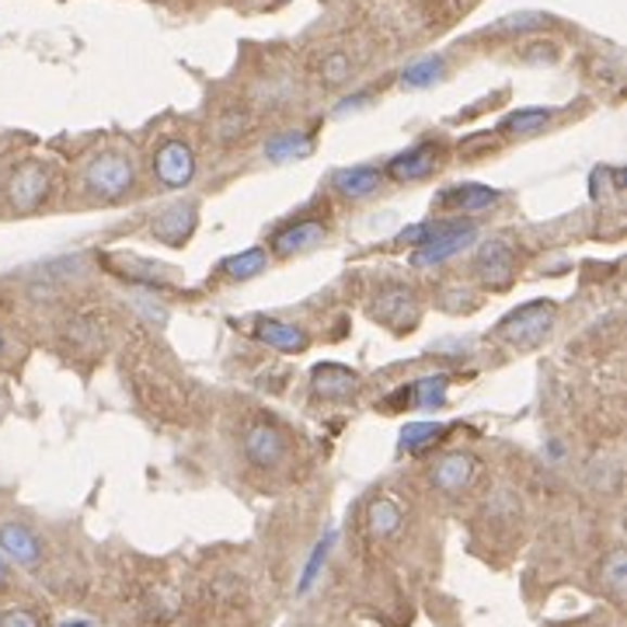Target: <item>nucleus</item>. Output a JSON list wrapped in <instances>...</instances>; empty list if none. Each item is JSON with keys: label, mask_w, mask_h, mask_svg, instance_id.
Here are the masks:
<instances>
[{"label": "nucleus", "mask_w": 627, "mask_h": 627, "mask_svg": "<svg viewBox=\"0 0 627 627\" xmlns=\"http://www.w3.org/2000/svg\"><path fill=\"white\" fill-rule=\"evenodd\" d=\"M443 304H447V307H457V310H471V307L477 304V296H471V293H464L460 286H453L447 296H443Z\"/></svg>", "instance_id": "obj_29"}, {"label": "nucleus", "mask_w": 627, "mask_h": 627, "mask_svg": "<svg viewBox=\"0 0 627 627\" xmlns=\"http://www.w3.org/2000/svg\"><path fill=\"white\" fill-rule=\"evenodd\" d=\"M443 433H447V425H439V422H415V425H405V428H401L398 447H401L405 453H419V450L428 447V443H436Z\"/></svg>", "instance_id": "obj_23"}, {"label": "nucleus", "mask_w": 627, "mask_h": 627, "mask_svg": "<svg viewBox=\"0 0 627 627\" xmlns=\"http://www.w3.org/2000/svg\"><path fill=\"white\" fill-rule=\"evenodd\" d=\"M381 171L370 168V164H356V168H342L335 171V189L345 195V200H362V195H370L381 189Z\"/></svg>", "instance_id": "obj_14"}, {"label": "nucleus", "mask_w": 627, "mask_h": 627, "mask_svg": "<svg viewBox=\"0 0 627 627\" xmlns=\"http://www.w3.org/2000/svg\"><path fill=\"white\" fill-rule=\"evenodd\" d=\"M367 526H370V534H373L376 540L398 537V534H401V526H405L401 506L394 502V499H376V502L367 509Z\"/></svg>", "instance_id": "obj_16"}, {"label": "nucleus", "mask_w": 627, "mask_h": 627, "mask_svg": "<svg viewBox=\"0 0 627 627\" xmlns=\"http://www.w3.org/2000/svg\"><path fill=\"white\" fill-rule=\"evenodd\" d=\"M80 181H85L88 200L115 203V200H123L126 192H133L137 168H133V161H129V154H123V151H102V154H94L85 164Z\"/></svg>", "instance_id": "obj_2"}, {"label": "nucleus", "mask_w": 627, "mask_h": 627, "mask_svg": "<svg viewBox=\"0 0 627 627\" xmlns=\"http://www.w3.org/2000/svg\"><path fill=\"white\" fill-rule=\"evenodd\" d=\"M537 25H543L540 14H520V18H506L499 28H537Z\"/></svg>", "instance_id": "obj_30"}, {"label": "nucleus", "mask_w": 627, "mask_h": 627, "mask_svg": "<svg viewBox=\"0 0 627 627\" xmlns=\"http://www.w3.org/2000/svg\"><path fill=\"white\" fill-rule=\"evenodd\" d=\"M67 627H88V624H67Z\"/></svg>", "instance_id": "obj_33"}, {"label": "nucleus", "mask_w": 627, "mask_h": 627, "mask_svg": "<svg viewBox=\"0 0 627 627\" xmlns=\"http://www.w3.org/2000/svg\"><path fill=\"white\" fill-rule=\"evenodd\" d=\"M195 223H200V213H195V206L192 203H175L164 213H157V217L151 220V230H154L157 241L178 247V244H185L192 238Z\"/></svg>", "instance_id": "obj_12"}, {"label": "nucleus", "mask_w": 627, "mask_h": 627, "mask_svg": "<svg viewBox=\"0 0 627 627\" xmlns=\"http://www.w3.org/2000/svg\"><path fill=\"white\" fill-rule=\"evenodd\" d=\"M439 74H443V60L428 56V60L411 63V67L401 74V80H405V88H428L433 80H439Z\"/></svg>", "instance_id": "obj_25"}, {"label": "nucleus", "mask_w": 627, "mask_h": 627, "mask_svg": "<svg viewBox=\"0 0 627 627\" xmlns=\"http://www.w3.org/2000/svg\"><path fill=\"white\" fill-rule=\"evenodd\" d=\"M241 447H244V457L247 464H255L261 471H272L286 460L290 453V443H286V433L272 422H252L244 428L241 436Z\"/></svg>", "instance_id": "obj_4"}, {"label": "nucleus", "mask_w": 627, "mask_h": 627, "mask_svg": "<svg viewBox=\"0 0 627 627\" xmlns=\"http://www.w3.org/2000/svg\"><path fill=\"white\" fill-rule=\"evenodd\" d=\"M474 474H477V460L464 450H453V453H443L436 464L428 468V485L443 495H460L471 488Z\"/></svg>", "instance_id": "obj_10"}, {"label": "nucleus", "mask_w": 627, "mask_h": 627, "mask_svg": "<svg viewBox=\"0 0 627 627\" xmlns=\"http://www.w3.org/2000/svg\"><path fill=\"white\" fill-rule=\"evenodd\" d=\"M439 203L447 209H460V213H477V209H488L499 203V192L488 189V185H457L447 189L439 195Z\"/></svg>", "instance_id": "obj_15"}, {"label": "nucleus", "mask_w": 627, "mask_h": 627, "mask_svg": "<svg viewBox=\"0 0 627 627\" xmlns=\"http://www.w3.org/2000/svg\"><path fill=\"white\" fill-rule=\"evenodd\" d=\"M349 77H353V60L345 56V53H332V56L321 60V80H324V85L338 88V85H345Z\"/></svg>", "instance_id": "obj_27"}, {"label": "nucleus", "mask_w": 627, "mask_h": 627, "mask_svg": "<svg viewBox=\"0 0 627 627\" xmlns=\"http://www.w3.org/2000/svg\"><path fill=\"white\" fill-rule=\"evenodd\" d=\"M247 129H252V115L241 112V108H227L220 119H217V137H220L223 143L241 140Z\"/></svg>", "instance_id": "obj_26"}, {"label": "nucleus", "mask_w": 627, "mask_h": 627, "mask_svg": "<svg viewBox=\"0 0 627 627\" xmlns=\"http://www.w3.org/2000/svg\"><path fill=\"white\" fill-rule=\"evenodd\" d=\"M0 558L11 561L18 568H39L42 565V540L31 526L18 523V520H8L0 523Z\"/></svg>", "instance_id": "obj_7"}, {"label": "nucleus", "mask_w": 627, "mask_h": 627, "mask_svg": "<svg viewBox=\"0 0 627 627\" xmlns=\"http://www.w3.org/2000/svg\"><path fill=\"white\" fill-rule=\"evenodd\" d=\"M370 314H373V321L394 328V332H408V328H415V321H419V300H415V293L405 286H387L376 293V300L370 304Z\"/></svg>", "instance_id": "obj_8"}, {"label": "nucleus", "mask_w": 627, "mask_h": 627, "mask_svg": "<svg viewBox=\"0 0 627 627\" xmlns=\"http://www.w3.org/2000/svg\"><path fill=\"white\" fill-rule=\"evenodd\" d=\"M258 338L272 345L276 353H304L307 349V332L283 321H258Z\"/></svg>", "instance_id": "obj_18"}, {"label": "nucleus", "mask_w": 627, "mask_h": 627, "mask_svg": "<svg viewBox=\"0 0 627 627\" xmlns=\"http://www.w3.org/2000/svg\"><path fill=\"white\" fill-rule=\"evenodd\" d=\"M154 178L161 189H185L195 178V154L185 140H168L154 154Z\"/></svg>", "instance_id": "obj_6"}, {"label": "nucleus", "mask_w": 627, "mask_h": 627, "mask_svg": "<svg viewBox=\"0 0 627 627\" xmlns=\"http://www.w3.org/2000/svg\"><path fill=\"white\" fill-rule=\"evenodd\" d=\"M8 583H11V568H8V561L0 558V589H8Z\"/></svg>", "instance_id": "obj_31"}, {"label": "nucleus", "mask_w": 627, "mask_h": 627, "mask_svg": "<svg viewBox=\"0 0 627 627\" xmlns=\"http://www.w3.org/2000/svg\"><path fill=\"white\" fill-rule=\"evenodd\" d=\"M310 391L321 401H349L359 391V373H353L349 367H338V362H321L310 373Z\"/></svg>", "instance_id": "obj_11"}, {"label": "nucleus", "mask_w": 627, "mask_h": 627, "mask_svg": "<svg viewBox=\"0 0 627 627\" xmlns=\"http://www.w3.org/2000/svg\"><path fill=\"white\" fill-rule=\"evenodd\" d=\"M321 241H324V223L321 220H304V223H293L286 230H279L276 241H272V252L279 258H293V255L314 252Z\"/></svg>", "instance_id": "obj_13"}, {"label": "nucleus", "mask_w": 627, "mask_h": 627, "mask_svg": "<svg viewBox=\"0 0 627 627\" xmlns=\"http://www.w3.org/2000/svg\"><path fill=\"white\" fill-rule=\"evenodd\" d=\"M394 398H401L398 405L405 408H439L447 401V376H425V381H415L411 387L398 391Z\"/></svg>", "instance_id": "obj_17"}, {"label": "nucleus", "mask_w": 627, "mask_h": 627, "mask_svg": "<svg viewBox=\"0 0 627 627\" xmlns=\"http://www.w3.org/2000/svg\"><path fill=\"white\" fill-rule=\"evenodd\" d=\"M548 123H551L548 108H520L502 123V129H506V133H516V137H530V133H540Z\"/></svg>", "instance_id": "obj_24"}, {"label": "nucleus", "mask_w": 627, "mask_h": 627, "mask_svg": "<svg viewBox=\"0 0 627 627\" xmlns=\"http://www.w3.org/2000/svg\"><path fill=\"white\" fill-rule=\"evenodd\" d=\"M269 266V255L261 252V247H252V252H241L234 258L223 261V276L230 279V283H244V279H255L261 276Z\"/></svg>", "instance_id": "obj_20"}, {"label": "nucleus", "mask_w": 627, "mask_h": 627, "mask_svg": "<svg viewBox=\"0 0 627 627\" xmlns=\"http://www.w3.org/2000/svg\"><path fill=\"white\" fill-rule=\"evenodd\" d=\"M310 154V137L307 133H279L266 143V157L276 164H286V161H300Z\"/></svg>", "instance_id": "obj_22"}, {"label": "nucleus", "mask_w": 627, "mask_h": 627, "mask_svg": "<svg viewBox=\"0 0 627 627\" xmlns=\"http://www.w3.org/2000/svg\"><path fill=\"white\" fill-rule=\"evenodd\" d=\"M600 586L610 592V600H624V589H627V554L617 548V551H610L603 558V565H600Z\"/></svg>", "instance_id": "obj_21"}, {"label": "nucleus", "mask_w": 627, "mask_h": 627, "mask_svg": "<svg viewBox=\"0 0 627 627\" xmlns=\"http://www.w3.org/2000/svg\"><path fill=\"white\" fill-rule=\"evenodd\" d=\"M554 304H526L520 310H513L509 318L499 324V338L509 345H520V349H534L543 338L554 332Z\"/></svg>", "instance_id": "obj_3"}, {"label": "nucleus", "mask_w": 627, "mask_h": 627, "mask_svg": "<svg viewBox=\"0 0 627 627\" xmlns=\"http://www.w3.org/2000/svg\"><path fill=\"white\" fill-rule=\"evenodd\" d=\"M0 627H42V620L28 606H11L0 614Z\"/></svg>", "instance_id": "obj_28"}, {"label": "nucleus", "mask_w": 627, "mask_h": 627, "mask_svg": "<svg viewBox=\"0 0 627 627\" xmlns=\"http://www.w3.org/2000/svg\"><path fill=\"white\" fill-rule=\"evenodd\" d=\"M477 227L471 220H439V223H425V227H411L408 234L401 238L405 244H419L415 255H411V266L428 269V266H439V261L453 258L457 252L474 241Z\"/></svg>", "instance_id": "obj_1"}, {"label": "nucleus", "mask_w": 627, "mask_h": 627, "mask_svg": "<svg viewBox=\"0 0 627 627\" xmlns=\"http://www.w3.org/2000/svg\"><path fill=\"white\" fill-rule=\"evenodd\" d=\"M474 272L477 279L495 290V293H502L513 286V279H516V252H513V244L502 241V238H491L485 241L482 247H477V255H474Z\"/></svg>", "instance_id": "obj_5"}, {"label": "nucleus", "mask_w": 627, "mask_h": 627, "mask_svg": "<svg viewBox=\"0 0 627 627\" xmlns=\"http://www.w3.org/2000/svg\"><path fill=\"white\" fill-rule=\"evenodd\" d=\"M0 353H4V335H0Z\"/></svg>", "instance_id": "obj_32"}, {"label": "nucleus", "mask_w": 627, "mask_h": 627, "mask_svg": "<svg viewBox=\"0 0 627 627\" xmlns=\"http://www.w3.org/2000/svg\"><path fill=\"white\" fill-rule=\"evenodd\" d=\"M49 195V168L39 161H25L22 168H14L11 181H8V200L14 209H36Z\"/></svg>", "instance_id": "obj_9"}, {"label": "nucleus", "mask_w": 627, "mask_h": 627, "mask_svg": "<svg viewBox=\"0 0 627 627\" xmlns=\"http://www.w3.org/2000/svg\"><path fill=\"white\" fill-rule=\"evenodd\" d=\"M433 168H436L433 151H425V146H415V151L394 157V161L387 164V175H391L394 181H419V178H425V175H433Z\"/></svg>", "instance_id": "obj_19"}]
</instances>
